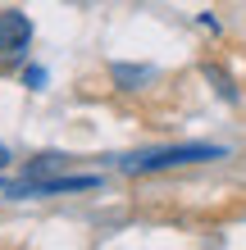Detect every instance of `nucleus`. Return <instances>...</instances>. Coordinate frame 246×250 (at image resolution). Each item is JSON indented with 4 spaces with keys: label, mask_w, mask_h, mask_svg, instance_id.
Segmentation results:
<instances>
[{
    "label": "nucleus",
    "mask_w": 246,
    "mask_h": 250,
    "mask_svg": "<svg viewBox=\"0 0 246 250\" xmlns=\"http://www.w3.org/2000/svg\"><path fill=\"white\" fill-rule=\"evenodd\" d=\"M0 168H5V150H0Z\"/></svg>",
    "instance_id": "nucleus-6"
},
{
    "label": "nucleus",
    "mask_w": 246,
    "mask_h": 250,
    "mask_svg": "<svg viewBox=\"0 0 246 250\" xmlns=\"http://www.w3.org/2000/svg\"><path fill=\"white\" fill-rule=\"evenodd\" d=\"M23 82H27V86H41V82H46V73H41V68H27Z\"/></svg>",
    "instance_id": "nucleus-5"
},
{
    "label": "nucleus",
    "mask_w": 246,
    "mask_h": 250,
    "mask_svg": "<svg viewBox=\"0 0 246 250\" xmlns=\"http://www.w3.org/2000/svg\"><path fill=\"white\" fill-rule=\"evenodd\" d=\"M151 78H155L151 68H133V64H114V82H119V86H128V91H137V86H141V82H151Z\"/></svg>",
    "instance_id": "nucleus-3"
},
{
    "label": "nucleus",
    "mask_w": 246,
    "mask_h": 250,
    "mask_svg": "<svg viewBox=\"0 0 246 250\" xmlns=\"http://www.w3.org/2000/svg\"><path fill=\"white\" fill-rule=\"evenodd\" d=\"M32 46V23L19 9H0V60H19Z\"/></svg>",
    "instance_id": "nucleus-2"
},
{
    "label": "nucleus",
    "mask_w": 246,
    "mask_h": 250,
    "mask_svg": "<svg viewBox=\"0 0 246 250\" xmlns=\"http://www.w3.org/2000/svg\"><path fill=\"white\" fill-rule=\"evenodd\" d=\"M201 159H224V146H169V150H146V155H123V173H160L178 164H201Z\"/></svg>",
    "instance_id": "nucleus-1"
},
{
    "label": "nucleus",
    "mask_w": 246,
    "mask_h": 250,
    "mask_svg": "<svg viewBox=\"0 0 246 250\" xmlns=\"http://www.w3.org/2000/svg\"><path fill=\"white\" fill-rule=\"evenodd\" d=\"M205 78L214 82V91H219L224 100H237V86H233V82H228V78H224V73H219V68H214V64L205 68Z\"/></svg>",
    "instance_id": "nucleus-4"
}]
</instances>
